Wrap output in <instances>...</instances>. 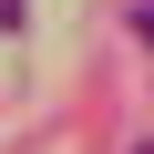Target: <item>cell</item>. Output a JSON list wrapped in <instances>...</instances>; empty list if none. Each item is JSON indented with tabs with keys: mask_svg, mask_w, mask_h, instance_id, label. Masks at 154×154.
<instances>
[{
	"mask_svg": "<svg viewBox=\"0 0 154 154\" xmlns=\"http://www.w3.org/2000/svg\"><path fill=\"white\" fill-rule=\"evenodd\" d=\"M21 21H31V0H0V31H21Z\"/></svg>",
	"mask_w": 154,
	"mask_h": 154,
	"instance_id": "obj_1",
	"label": "cell"
},
{
	"mask_svg": "<svg viewBox=\"0 0 154 154\" xmlns=\"http://www.w3.org/2000/svg\"><path fill=\"white\" fill-rule=\"evenodd\" d=\"M134 21H144V41H154V0H134Z\"/></svg>",
	"mask_w": 154,
	"mask_h": 154,
	"instance_id": "obj_2",
	"label": "cell"
},
{
	"mask_svg": "<svg viewBox=\"0 0 154 154\" xmlns=\"http://www.w3.org/2000/svg\"><path fill=\"white\" fill-rule=\"evenodd\" d=\"M134 154H154V144H134Z\"/></svg>",
	"mask_w": 154,
	"mask_h": 154,
	"instance_id": "obj_3",
	"label": "cell"
}]
</instances>
